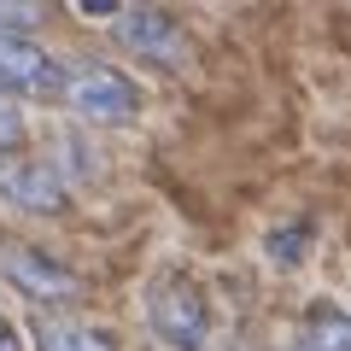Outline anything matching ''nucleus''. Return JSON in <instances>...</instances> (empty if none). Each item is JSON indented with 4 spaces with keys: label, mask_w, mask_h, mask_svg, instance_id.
I'll return each instance as SVG.
<instances>
[{
    "label": "nucleus",
    "mask_w": 351,
    "mask_h": 351,
    "mask_svg": "<svg viewBox=\"0 0 351 351\" xmlns=\"http://www.w3.org/2000/svg\"><path fill=\"white\" fill-rule=\"evenodd\" d=\"M147 328L170 351H205V339H211V304L193 287V276L158 269L147 281Z\"/></svg>",
    "instance_id": "obj_1"
},
{
    "label": "nucleus",
    "mask_w": 351,
    "mask_h": 351,
    "mask_svg": "<svg viewBox=\"0 0 351 351\" xmlns=\"http://www.w3.org/2000/svg\"><path fill=\"white\" fill-rule=\"evenodd\" d=\"M59 100L88 123H129L141 112V82L117 64H76V71H64Z\"/></svg>",
    "instance_id": "obj_2"
},
{
    "label": "nucleus",
    "mask_w": 351,
    "mask_h": 351,
    "mask_svg": "<svg viewBox=\"0 0 351 351\" xmlns=\"http://www.w3.org/2000/svg\"><path fill=\"white\" fill-rule=\"evenodd\" d=\"M112 36L129 53L152 59V64H182V53H188V29H182L176 12H164V6H123L112 18Z\"/></svg>",
    "instance_id": "obj_3"
},
{
    "label": "nucleus",
    "mask_w": 351,
    "mask_h": 351,
    "mask_svg": "<svg viewBox=\"0 0 351 351\" xmlns=\"http://www.w3.org/2000/svg\"><path fill=\"white\" fill-rule=\"evenodd\" d=\"M0 199L18 205V211L53 217V211H64V199H71V182H64V170L53 158H29V152H18L12 164H0Z\"/></svg>",
    "instance_id": "obj_4"
},
{
    "label": "nucleus",
    "mask_w": 351,
    "mask_h": 351,
    "mask_svg": "<svg viewBox=\"0 0 351 351\" xmlns=\"http://www.w3.org/2000/svg\"><path fill=\"white\" fill-rule=\"evenodd\" d=\"M64 64L29 36H0V94H29V100H59Z\"/></svg>",
    "instance_id": "obj_5"
},
{
    "label": "nucleus",
    "mask_w": 351,
    "mask_h": 351,
    "mask_svg": "<svg viewBox=\"0 0 351 351\" xmlns=\"http://www.w3.org/2000/svg\"><path fill=\"white\" fill-rule=\"evenodd\" d=\"M0 281L18 287L24 299H36V304H71L76 287H82L59 258H47V252H36V246H6L0 252Z\"/></svg>",
    "instance_id": "obj_6"
},
{
    "label": "nucleus",
    "mask_w": 351,
    "mask_h": 351,
    "mask_svg": "<svg viewBox=\"0 0 351 351\" xmlns=\"http://www.w3.org/2000/svg\"><path fill=\"white\" fill-rule=\"evenodd\" d=\"M36 351H117V339L94 322H41Z\"/></svg>",
    "instance_id": "obj_7"
},
{
    "label": "nucleus",
    "mask_w": 351,
    "mask_h": 351,
    "mask_svg": "<svg viewBox=\"0 0 351 351\" xmlns=\"http://www.w3.org/2000/svg\"><path fill=\"white\" fill-rule=\"evenodd\" d=\"M299 351H351V316L334 304H316L299 328Z\"/></svg>",
    "instance_id": "obj_8"
},
{
    "label": "nucleus",
    "mask_w": 351,
    "mask_h": 351,
    "mask_svg": "<svg viewBox=\"0 0 351 351\" xmlns=\"http://www.w3.org/2000/svg\"><path fill=\"white\" fill-rule=\"evenodd\" d=\"M18 152H24V117L12 106H0V164H12Z\"/></svg>",
    "instance_id": "obj_9"
},
{
    "label": "nucleus",
    "mask_w": 351,
    "mask_h": 351,
    "mask_svg": "<svg viewBox=\"0 0 351 351\" xmlns=\"http://www.w3.org/2000/svg\"><path fill=\"white\" fill-rule=\"evenodd\" d=\"M41 24V6H0V36H29Z\"/></svg>",
    "instance_id": "obj_10"
},
{
    "label": "nucleus",
    "mask_w": 351,
    "mask_h": 351,
    "mask_svg": "<svg viewBox=\"0 0 351 351\" xmlns=\"http://www.w3.org/2000/svg\"><path fill=\"white\" fill-rule=\"evenodd\" d=\"M0 351H24V334H18L6 316H0Z\"/></svg>",
    "instance_id": "obj_11"
}]
</instances>
